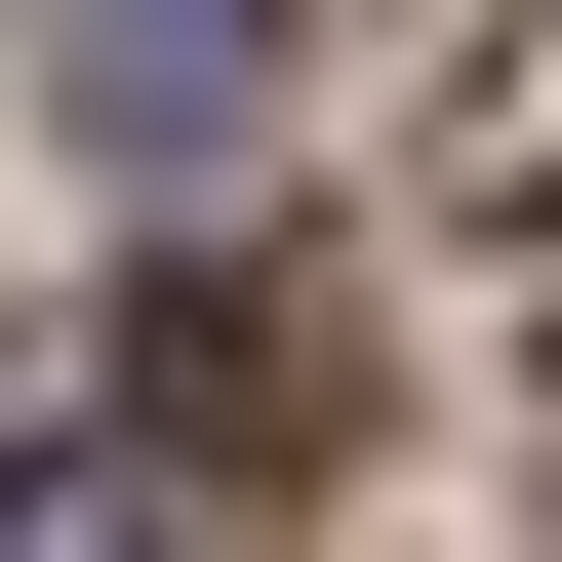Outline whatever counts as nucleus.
Wrapping results in <instances>:
<instances>
[{
  "label": "nucleus",
  "instance_id": "nucleus-1",
  "mask_svg": "<svg viewBox=\"0 0 562 562\" xmlns=\"http://www.w3.org/2000/svg\"><path fill=\"white\" fill-rule=\"evenodd\" d=\"M41 121H81L121 201H241L281 161V0H41Z\"/></svg>",
  "mask_w": 562,
  "mask_h": 562
},
{
  "label": "nucleus",
  "instance_id": "nucleus-2",
  "mask_svg": "<svg viewBox=\"0 0 562 562\" xmlns=\"http://www.w3.org/2000/svg\"><path fill=\"white\" fill-rule=\"evenodd\" d=\"M0 562H281V482H201V442H0Z\"/></svg>",
  "mask_w": 562,
  "mask_h": 562
},
{
  "label": "nucleus",
  "instance_id": "nucleus-3",
  "mask_svg": "<svg viewBox=\"0 0 562 562\" xmlns=\"http://www.w3.org/2000/svg\"><path fill=\"white\" fill-rule=\"evenodd\" d=\"M442 201H482V241H562V0L482 41V121H442Z\"/></svg>",
  "mask_w": 562,
  "mask_h": 562
}]
</instances>
